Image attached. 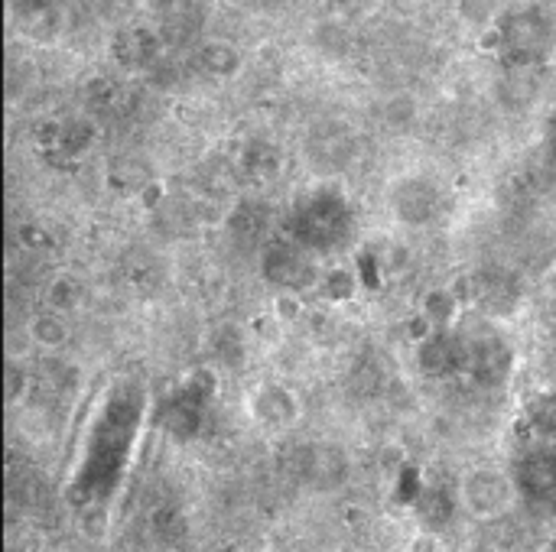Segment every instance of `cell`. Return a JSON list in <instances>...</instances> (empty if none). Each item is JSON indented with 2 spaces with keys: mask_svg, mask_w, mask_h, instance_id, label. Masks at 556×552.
<instances>
[{
  "mask_svg": "<svg viewBox=\"0 0 556 552\" xmlns=\"http://www.w3.org/2000/svg\"><path fill=\"white\" fill-rule=\"evenodd\" d=\"M517 497H521V484L495 465H478L472 471H465L459 481V507L472 520H482V523L508 517L517 504Z\"/></svg>",
  "mask_w": 556,
  "mask_h": 552,
  "instance_id": "cell-1",
  "label": "cell"
},
{
  "mask_svg": "<svg viewBox=\"0 0 556 552\" xmlns=\"http://www.w3.org/2000/svg\"><path fill=\"white\" fill-rule=\"evenodd\" d=\"M248 413L264 429H290L303 416V403L287 384H261L248 397Z\"/></svg>",
  "mask_w": 556,
  "mask_h": 552,
  "instance_id": "cell-2",
  "label": "cell"
},
{
  "mask_svg": "<svg viewBox=\"0 0 556 552\" xmlns=\"http://www.w3.org/2000/svg\"><path fill=\"white\" fill-rule=\"evenodd\" d=\"M27 332L33 338V348H43V351H59L72 341L69 315H59V312H49V309L40 312V315H33Z\"/></svg>",
  "mask_w": 556,
  "mask_h": 552,
  "instance_id": "cell-3",
  "label": "cell"
},
{
  "mask_svg": "<svg viewBox=\"0 0 556 552\" xmlns=\"http://www.w3.org/2000/svg\"><path fill=\"white\" fill-rule=\"evenodd\" d=\"M46 306L49 312L72 315L82 306V283L72 273H56L46 286Z\"/></svg>",
  "mask_w": 556,
  "mask_h": 552,
  "instance_id": "cell-4",
  "label": "cell"
},
{
  "mask_svg": "<svg viewBox=\"0 0 556 552\" xmlns=\"http://www.w3.org/2000/svg\"><path fill=\"white\" fill-rule=\"evenodd\" d=\"M459 309H462V299H459L456 293H452V286H436V289H430V293H426L423 302H420V312H423L426 319H430L436 328L449 325V322L459 315Z\"/></svg>",
  "mask_w": 556,
  "mask_h": 552,
  "instance_id": "cell-5",
  "label": "cell"
},
{
  "mask_svg": "<svg viewBox=\"0 0 556 552\" xmlns=\"http://www.w3.org/2000/svg\"><path fill=\"white\" fill-rule=\"evenodd\" d=\"M319 286H322V293H326V299H332V302H352L358 296V276L345 267L326 270Z\"/></svg>",
  "mask_w": 556,
  "mask_h": 552,
  "instance_id": "cell-6",
  "label": "cell"
},
{
  "mask_svg": "<svg viewBox=\"0 0 556 552\" xmlns=\"http://www.w3.org/2000/svg\"><path fill=\"white\" fill-rule=\"evenodd\" d=\"M270 312H274L277 325H296V322L303 319L306 306H303V299L296 296V293H280L274 299V306H270Z\"/></svg>",
  "mask_w": 556,
  "mask_h": 552,
  "instance_id": "cell-7",
  "label": "cell"
},
{
  "mask_svg": "<svg viewBox=\"0 0 556 552\" xmlns=\"http://www.w3.org/2000/svg\"><path fill=\"white\" fill-rule=\"evenodd\" d=\"M436 332H439V328H436L430 319H426L423 312H413L410 319H407V338H410L417 348H420V345H426V341H433V338H436Z\"/></svg>",
  "mask_w": 556,
  "mask_h": 552,
  "instance_id": "cell-8",
  "label": "cell"
},
{
  "mask_svg": "<svg viewBox=\"0 0 556 552\" xmlns=\"http://www.w3.org/2000/svg\"><path fill=\"white\" fill-rule=\"evenodd\" d=\"M20 380L27 384V374L20 371L17 361H10V364H7V400H10V403H17V400L23 397V393H27V390H20Z\"/></svg>",
  "mask_w": 556,
  "mask_h": 552,
  "instance_id": "cell-9",
  "label": "cell"
},
{
  "mask_svg": "<svg viewBox=\"0 0 556 552\" xmlns=\"http://www.w3.org/2000/svg\"><path fill=\"white\" fill-rule=\"evenodd\" d=\"M410 552H439L436 536H433V533H420V536H413Z\"/></svg>",
  "mask_w": 556,
  "mask_h": 552,
  "instance_id": "cell-10",
  "label": "cell"
}]
</instances>
